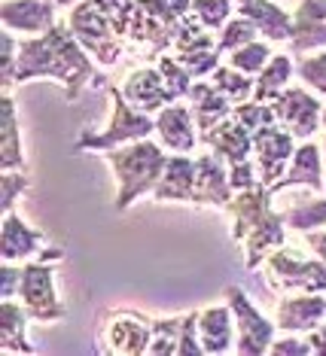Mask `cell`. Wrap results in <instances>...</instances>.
Masks as SVG:
<instances>
[{
	"mask_svg": "<svg viewBox=\"0 0 326 356\" xmlns=\"http://www.w3.org/2000/svg\"><path fill=\"white\" fill-rule=\"evenodd\" d=\"M31 79H55V83H61L70 104L79 98L83 86L104 83L92 58H88V52L83 49V43L73 37L70 25H55L49 34L19 43L15 83H31Z\"/></svg>",
	"mask_w": 326,
	"mask_h": 356,
	"instance_id": "obj_1",
	"label": "cell"
},
{
	"mask_svg": "<svg viewBox=\"0 0 326 356\" xmlns=\"http://www.w3.org/2000/svg\"><path fill=\"white\" fill-rule=\"evenodd\" d=\"M232 216V238L244 250L247 271H256L272 250L284 247V216L272 210V192L263 183L235 192L226 204Z\"/></svg>",
	"mask_w": 326,
	"mask_h": 356,
	"instance_id": "obj_2",
	"label": "cell"
},
{
	"mask_svg": "<svg viewBox=\"0 0 326 356\" xmlns=\"http://www.w3.org/2000/svg\"><path fill=\"white\" fill-rule=\"evenodd\" d=\"M107 165L116 177V210H125L146 192L153 195L168 165V156L153 140H134L132 147L110 149Z\"/></svg>",
	"mask_w": 326,
	"mask_h": 356,
	"instance_id": "obj_3",
	"label": "cell"
},
{
	"mask_svg": "<svg viewBox=\"0 0 326 356\" xmlns=\"http://www.w3.org/2000/svg\"><path fill=\"white\" fill-rule=\"evenodd\" d=\"M192 13V0H134L128 43L143 46L146 58H159L174 46L183 19Z\"/></svg>",
	"mask_w": 326,
	"mask_h": 356,
	"instance_id": "obj_4",
	"label": "cell"
},
{
	"mask_svg": "<svg viewBox=\"0 0 326 356\" xmlns=\"http://www.w3.org/2000/svg\"><path fill=\"white\" fill-rule=\"evenodd\" d=\"M68 25L73 31V37L83 43V49L92 55L101 67H113V64L122 58L125 40L119 37L113 19L98 0H83V3L73 6L68 15Z\"/></svg>",
	"mask_w": 326,
	"mask_h": 356,
	"instance_id": "obj_5",
	"label": "cell"
},
{
	"mask_svg": "<svg viewBox=\"0 0 326 356\" xmlns=\"http://www.w3.org/2000/svg\"><path fill=\"white\" fill-rule=\"evenodd\" d=\"M268 286L278 293H326V262L305 259L299 250L278 247L263 262Z\"/></svg>",
	"mask_w": 326,
	"mask_h": 356,
	"instance_id": "obj_6",
	"label": "cell"
},
{
	"mask_svg": "<svg viewBox=\"0 0 326 356\" xmlns=\"http://www.w3.org/2000/svg\"><path fill=\"white\" fill-rule=\"evenodd\" d=\"M110 98H113V113H110V125L107 131L95 134V131H86L73 143V149H110V147H119V143H134V140H146L153 131H156V119H150V113H141L134 110L132 104L125 101L122 88H110Z\"/></svg>",
	"mask_w": 326,
	"mask_h": 356,
	"instance_id": "obj_7",
	"label": "cell"
},
{
	"mask_svg": "<svg viewBox=\"0 0 326 356\" xmlns=\"http://www.w3.org/2000/svg\"><path fill=\"white\" fill-rule=\"evenodd\" d=\"M153 341V317L137 311H110L98 323V350L110 356H143Z\"/></svg>",
	"mask_w": 326,
	"mask_h": 356,
	"instance_id": "obj_8",
	"label": "cell"
},
{
	"mask_svg": "<svg viewBox=\"0 0 326 356\" xmlns=\"http://www.w3.org/2000/svg\"><path fill=\"white\" fill-rule=\"evenodd\" d=\"M171 55H174L177 64H183L189 70L192 79L210 76L219 67V58H223L219 43L210 37V31L201 25L195 13H189L183 19V25L174 37V46H171Z\"/></svg>",
	"mask_w": 326,
	"mask_h": 356,
	"instance_id": "obj_9",
	"label": "cell"
},
{
	"mask_svg": "<svg viewBox=\"0 0 326 356\" xmlns=\"http://www.w3.org/2000/svg\"><path fill=\"white\" fill-rule=\"evenodd\" d=\"M226 302L235 314V329H238V341L235 353L241 356H263L274 341V323L256 311V305L247 298L241 286H226Z\"/></svg>",
	"mask_w": 326,
	"mask_h": 356,
	"instance_id": "obj_10",
	"label": "cell"
},
{
	"mask_svg": "<svg viewBox=\"0 0 326 356\" xmlns=\"http://www.w3.org/2000/svg\"><path fill=\"white\" fill-rule=\"evenodd\" d=\"M19 298L28 311L31 320L49 323V320H64V305L55 293V268L49 262H28L22 268V286Z\"/></svg>",
	"mask_w": 326,
	"mask_h": 356,
	"instance_id": "obj_11",
	"label": "cell"
},
{
	"mask_svg": "<svg viewBox=\"0 0 326 356\" xmlns=\"http://www.w3.org/2000/svg\"><path fill=\"white\" fill-rule=\"evenodd\" d=\"M272 110L278 116V122L287 128V131L296 137V140H311L320 128V98L308 95L305 88H296V86H287L274 95L272 101Z\"/></svg>",
	"mask_w": 326,
	"mask_h": 356,
	"instance_id": "obj_12",
	"label": "cell"
},
{
	"mask_svg": "<svg viewBox=\"0 0 326 356\" xmlns=\"http://www.w3.org/2000/svg\"><path fill=\"white\" fill-rule=\"evenodd\" d=\"M293 152H296V137H293L284 125H272L254 137V156H256V177L265 189L287 174Z\"/></svg>",
	"mask_w": 326,
	"mask_h": 356,
	"instance_id": "obj_13",
	"label": "cell"
},
{
	"mask_svg": "<svg viewBox=\"0 0 326 356\" xmlns=\"http://www.w3.org/2000/svg\"><path fill=\"white\" fill-rule=\"evenodd\" d=\"M232 195H235V189L229 183V165H226L217 152H205V156L195 159V198H192V204L226 210Z\"/></svg>",
	"mask_w": 326,
	"mask_h": 356,
	"instance_id": "obj_14",
	"label": "cell"
},
{
	"mask_svg": "<svg viewBox=\"0 0 326 356\" xmlns=\"http://www.w3.org/2000/svg\"><path fill=\"white\" fill-rule=\"evenodd\" d=\"M6 31H19V34H49L59 22H55V3L52 0H3L0 10Z\"/></svg>",
	"mask_w": 326,
	"mask_h": 356,
	"instance_id": "obj_15",
	"label": "cell"
},
{
	"mask_svg": "<svg viewBox=\"0 0 326 356\" xmlns=\"http://www.w3.org/2000/svg\"><path fill=\"white\" fill-rule=\"evenodd\" d=\"M274 326L281 332H311L326 323V298L320 293H302V296H287L278 302L274 314Z\"/></svg>",
	"mask_w": 326,
	"mask_h": 356,
	"instance_id": "obj_16",
	"label": "cell"
},
{
	"mask_svg": "<svg viewBox=\"0 0 326 356\" xmlns=\"http://www.w3.org/2000/svg\"><path fill=\"white\" fill-rule=\"evenodd\" d=\"M199 341L208 356H223L235 350L238 329H235V314L229 305H214L199 314Z\"/></svg>",
	"mask_w": 326,
	"mask_h": 356,
	"instance_id": "obj_17",
	"label": "cell"
},
{
	"mask_svg": "<svg viewBox=\"0 0 326 356\" xmlns=\"http://www.w3.org/2000/svg\"><path fill=\"white\" fill-rule=\"evenodd\" d=\"M122 95H125V101L132 104L134 110H141V113H159L162 107L174 104V98H171V92L165 86V76H162L159 67L134 70V74L125 79V86H122Z\"/></svg>",
	"mask_w": 326,
	"mask_h": 356,
	"instance_id": "obj_18",
	"label": "cell"
},
{
	"mask_svg": "<svg viewBox=\"0 0 326 356\" xmlns=\"http://www.w3.org/2000/svg\"><path fill=\"white\" fill-rule=\"evenodd\" d=\"M326 46V0H299L293 15V40L290 49L305 55Z\"/></svg>",
	"mask_w": 326,
	"mask_h": 356,
	"instance_id": "obj_19",
	"label": "cell"
},
{
	"mask_svg": "<svg viewBox=\"0 0 326 356\" xmlns=\"http://www.w3.org/2000/svg\"><path fill=\"white\" fill-rule=\"evenodd\" d=\"M235 13L247 19L259 31V37L272 40V43L293 40V15H287L272 0H235Z\"/></svg>",
	"mask_w": 326,
	"mask_h": 356,
	"instance_id": "obj_20",
	"label": "cell"
},
{
	"mask_svg": "<svg viewBox=\"0 0 326 356\" xmlns=\"http://www.w3.org/2000/svg\"><path fill=\"white\" fill-rule=\"evenodd\" d=\"M201 140H205L229 168L241 165V161H247L254 156V137L247 134V128H244L235 116L223 119L217 128H210L208 134H201Z\"/></svg>",
	"mask_w": 326,
	"mask_h": 356,
	"instance_id": "obj_21",
	"label": "cell"
},
{
	"mask_svg": "<svg viewBox=\"0 0 326 356\" xmlns=\"http://www.w3.org/2000/svg\"><path fill=\"white\" fill-rule=\"evenodd\" d=\"M189 110H192V119L195 125H199V137L208 134L210 128H217L223 119L232 116V101L226 98L223 92L214 86V83H205V79H199V83H192L189 88Z\"/></svg>",
	"mask_w": 326,
	"mask_h": 356,
	"instance_id": "obj_22",
	"label": "cell"
},
{
	"mask_svg": "<svg viewBox=\"0 0 326 356\" xmlns=\"http://www.w3.org/2000/svg\"><path fill=\"white\" fill-rule=\"evenodd\" d=\"M156 131L162 137V147L171 152H189L195 149V119L186 104H168L156 116Z\"/></svg>",
	"mask_w": 326,
	"mask_h": 356,
	"instance_id": "obj_23",
	"label": "cell"
},
{
	"mask_svg": "<svg viewBox=\"0 0 326 356\" xmlns=\"http://www.w3.org/2000/svg\"><path fill=\"white\" fill-rule=\"evenodd\" d=\"M156 201H186L192 204L195 198V159H189L186 152L168 156V165L162 171L159 186L153 189Z\"/></svg>",
	"mask_w": 326,
	"mask_h": 356,
	"instance_id": "obj_24",
	"label": "cell"
},
{
	"mask_svg": "<svg viewBox=\"0 0 326 356\" xmlns=\"http://www.w3.org/2000/svg\"><path fill=\"white\" fill-rule=\"evenodd\" d=\"M43 241H46L43 232L31 229L13 210L3 216V232H0V253H3V262H22V259L40 256L43 253Z\"/></svg>",
	"mask_w": 326,
	"mask_h": 356,
	"instance_id": "obj_25",
	"label": "cell"
},
{
	"mask_svg": "<svg viewBox=\"0 0 326 356\" xmlns=\"http://www.w3.org/2000/svg\"><path fill=\"white\" fill-rule=\"evenodd\" d=\"M290 186H308V189H314V192H320L326 186L323 174H320V147H317V143L305 140L302 147H296L287 174H284L268 192H272V195H278L281 189H290Z\"/></svg>",
	"mask_w": 326,
	"mask_h": 356,
	"instance_id": "obj_26",
	"label": "cell"
},
{
	"mask_svg": "<svg viewBox=\"0 0 326 356\" xmlns=\"http://www.w3.org/2000/svg\"><path fill=\"white\" fill-rule=\"evenodd\" d=\"M0 168H3V171H28V161H24V152H22V134H19L13 95L0 98Z\"/></svg>",
	"mask_w": 326,
	"mask_h": 356,
	"instance_id": "obj_27",
	"label": "cell"
},
{
	"mask_svg": "<svg viewBox=\"0 0 326 356\" xmlns=\"http://www.w3.org/2000/svg\"><path fill=\"white\" fill-rule=\"evenodd\" d=\"M0 347L3 353H34L28 341V311L15 298H0Z\"/></svg>",
	"mask_w": 326,
	"mask_h": 356,
	"instance_id": "obj_28",
	"label": "cell"
},
{
	"mask_svg": "<svg viewBox=\"0 0 326 356\" xmlns=\"http://www.w3.org/2000/svg\"><path fill=\"white\" fill-rule=\"evenodd\" d=\"M293 76V58L290 55H274L272 61L263 67V74H256V86H254V101L268 104L281 88H287Z\"/></svg>",
	"mask_w": 326,
	"mask_h": 356,
	"instance_id": "obj_29",
	"label": "cell"
},
{
	"mask_svg": "<svg viewBox=\"0 0 326 356\" xmlns=\"http://www.w3.org/2000/svg\"><path fill=\"white\" fill-rule=\"evenodd\" d=\"M210 83H214L219 92L226 95V98L232 101V107H238V104H247L254 101V79L247 74H241V70L229 67V64H219V67L210 74Z\"/></svg>",
	"mask_w": 326,
	"mask_h": 356,
	"instance_id": "obj_30",
	"label": "cell"
},
{
	"mask_svg": "<svg viewBox=\"0 0 326 356\" xmlns=\"http://www.w3.org/2000/svg\"><path fill=\"white\" fill-rule=\"evenodd\" d=\"M180 332H183V317H153L150 353L153 356H174L177 347H180Z\"/></svg>",
	"mask_w": 326,
	"mask_h": 356,
	"instance_id": "obj_31",
	"label": "cell"
},
{
	"mask_svg": "<svg viewBox=\"0 0 326 356\" xmlns=\"http://www.w3.org/2000/svg\"><path fill=\"white\" fill-rule=\"evenodd\" d=\"M232 116L247 128L250 137H256L259 131H265V128H272V125H281L278 116H274V110H272V104H263V101L238 104V107L232 110Z\"/></svg>",
	"mask_w": 326,
	"mask_h": 356,
	"instance_id": "obj_32",
	"label": "cell"
},
{
	"mask_svg": "<svg viewBox=\"0 0 326 356\" xmlns=\"http://www.w3.org/2000/svg\"><path fill=\"white\" fill-rule=\"evenodd\" d=\"M284 220L293 232H311V229H326V198L320 201H305V204L293 207L284 213Z\"/></svg>",
	"mask_w": 326,
	"mask_h": 356,
	"instance_id": "obj_33",
	"label": "cell"
},
{
	"mask_svg": "<svg viewBox=\"0 0 326 356\" xmlns=\"http://www.w3.org/2000/svg\"><path fill=\"white\" fill-rule=\"evenodd\" d=\"M268 61H272V49H268L265 43H259V40L229 52V67L241 70V74H247V76L250 74H263V67Z\"/></svg>",
	"mask_w": 326,
	"mask_h": 356,
	"instance_id": "obj_34",
	"label": "cell"
},
{
	"mask_svg": "<svg viewBox=\"0 0 326 356\" xmlns=\"http://www.w3.org/2000/svg\"><path fill=\"white\" fill-rule=\"evenodd\" d=\"M159 70H162V76H165V86H168V92H171V98H174V104L189 95L192 76H189V70H186L183 64L174 61V55H159Z\"/></svg>",
	"mask_w": 326,
	"mask_h": 356,
	"instance_id": "obj_35",
	"label": "cell"
},
{
	"mask_svg": "<svg viewBox=\"0 0 326 356\" xmlns=\"http://www.w3.org/2000/svg\"><path fill=\"white\" fill-rule=\"evenodd\" d=\"M259 37V31L250 25L247 19H241V15H235V19H229L223 25V34H219V52H235V49H241V46H247V43H254V40Z\"/></svg>",
	"mask_w": 326,
	"mask_h": 356,
	"instance_id": "obj_36",
	"label": "cell"
},
{
	"mask_svg": "<svg viewBox=\"0 0 326 356\" xmlns=\"http://www.w3.org/2000/svg\"><path fill=\"white\" fill-rule=\"evenodd\" d=\"M232 0H192V13L199 15V22L205 25L208 31H217L229 22L232 15Z\"/></svg>",
	"mask_w": 326,
	"mask_h": 356,
	"instance_id": "obj_37",
	"label": "cell"
},
{
	"mask_svg": "<svg viewBox=\"0 0 326 356\" xmlns=\"http://www.w3.org/2000/svg\"><path fill=\"white\" fill-rule=\"evenodd\" d=\"M28 189H31L28 171H3V177H0V210L10 213L15 207V201H19V195Z\"/></svg>",
	"mask_w": 326,
	"mask_h": 356,
	"instance_id": "obj_38",
	"label": "cell"
},
{
	"mask_svg": "<svg viewBox=\"0 0 326 356\" xmlns=\"http://www.w3.org/2000/svg\"><path fill=\"white\" fill-rule=\"evenodd\" d=\"M0 58H3V88L15 86V61H19V43H15L13 31H0Z\"/></svg>",
	"mask_w": 326,
	"mask_h": 356,
	"instance_id": "obj_39",
	"label": "cell"
},
{
	"mask_svg": "<svg viewBox=\"0 0 326 356\" xmlns=\"http://www.w3.org/2000/svg\"><path fill=\"white\" fill-rule=\"evenodd\" d=\"M201 341H199V311L183 314V332H180V347L177 356H201Z\"/></svg>",
	"mask_w": 326,
	"mask_h": 356,
	"instance_id": "obj_40",
	"label": "cell"
},
{
	"mask_svg": "<svg viewBox=\"0 0 326 356\" xmlns=\"http://www.w3.org/2000/svg\"><path fill=\"white\" fill-rule=\"evenodd\" d=\"M299 76H302L311 88H317L320 95H326V52L299 61Z\"/></svg>",
	"mask_w": 326,
	"mask_h": 356,
	"instance_id": "obj_41",
	"label": "cell"
},
{
	"mask_svg": "<svg viewBox=\"0 0 326 356\" xmlns=\"http://www.w3.org/2000/svg\"><path fill=\"white\" fill-rule=\"evenodd\" d=\"M229 183H232V189H235V192L256 186V183H259L256 165H254L250 159H247V161H241V165H232V168H229Z\"/></svg>",
	"mask_w": 326,
	"mask_h": 356,
	"instance_id": "obj_42",
	"label": "cell"
},
{
	"mask_svg": "<svg viewBox=\"0 0 326 356\" xmlns=\"http://www.w3.org/2000/svg\"><path fill=\"white\" fill-rule=\"evenodd\" d=\"M22 286V268H15L13 262H3L0 268V298H15Z\"/></svg>",
	"mask_w": 326,
	"mask_h": 356,
	"instance_id": "obj_43",
	"label": "cell"
},
{
	"mask_svg": "<svg viewBox=\"0 0 326 356\" xmlns=\"http://www.w3.org/2000/svg\"><path fill=\"white\" fill-rule=\"evenodd\" d=\"M268 353H274V356H308V353H314V350H311V344H308V338H305V341L284 338V341H274L272 347H268Z\"/></svg>",
	"mask_w": 326,
	"mask_h": 356,
	"instance_id": "obj_44",
	"label": "cell"
},
{
	"mask_svg": "<svg viewBox=\"0 0 326 356\" xmlns=\"http://www.w3.org/2000/svg\"><path fill=\"white\" fill-rule=\"evenodd\" d=\"M305 244H308V250L317 256V259H323L326 262V229H320V232H305Z\"/></svg>",
	"mask_w": 326,
	"mask_h": 356,
	"instance_id": "obj_45",
	"label": "cell"
},
{
	"mask_svg": "<svg viewBox=\"0 0 326 356\" xmlns=\"http://www.w3.org/2000/svg\"><path fill=\"white\" fill-rule=\"evenodd\" d=\"M308 344H311V350H314L317 356H326V323L308 332Z\"/></svg>",
	"mask_w": 326,
	"mask_h": 356,
	"instance_id": "obj_46",
	"label": "cell"
},
{
	"mask_svg": "<svg viewBox=\"0 0 326 356\" xmlns=\"http://www.w3.org/2000/svg\"><path fill=\"white\" fill-rule=\"evenodd\" d=\"M55 6H70V3H83V0H52Z\"/></svg>",
	"mask_w": 326,
	"mask_h": 356,
	"instance_id": "obj_47",
	"label": "cell"
},
{
	"mask_svg": "<svg viewBox=\"0 0 326 356\" xmlns=\"http://www.w3.org/2000/svg\"><path fill=\"white\" fill-rule=\"evenodd\" d=\"M320 147H323V180H326V137H323V143H320Z\"/></svg>",
	"mask_w": 326,
	"mask_h": 356,
	"instance_id": "obj_48",
	"label": "cell"
},
{
	"mask_svg": "<svg viewBox=\"0 0 326 356\" xmlns=\"http://www.w3.org/2000/svg\"><path fill=\"white\" fill-rule=\"evenodd\" d=\"M320 125H323V131H326V107H323V113H320Z\"/></svg>",
	"mask_w": 326,
	"mask_h": 356,
	"instance_id": "obj_49",
	"label": "cell"
}]
</instances>
